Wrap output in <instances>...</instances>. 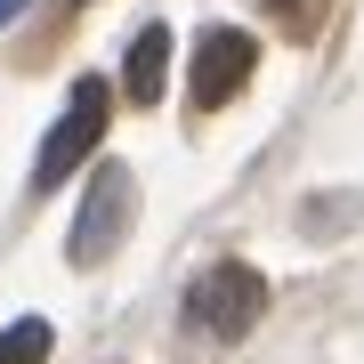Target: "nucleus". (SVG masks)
Segmentation results:
<instances>
[{
	"label": "nucleus",
	"instance_id": "nucleus-1",
	"mask_svg": "<svg viewBox=\"0 0 364 364\" xmlns=\"http://www.w3.org/2000/svg\"><path fill=\"white\" fill-rule=\"evenodd\" d=\"M186 316H195V332H210V340H243V332L267 316V275L243 267V259L203 267L195 291H186Z\"/></svg>",
	"mask_w": 364,
	"mask_h": 364
},
{
	"label": "nucleus",
	"instance_id": "nucleus-2",
	"mask_svg": "<svg viewBox=\"0 0 364 364\" xmlns=\"http://www.w3.org/2000/svg\"><path fill=\"white\" fill-rule=\"evenodd\" d=\"M105 81H73V97H65V114H57V130L41 138V162H33V186L49 195V186H65L81 162L97 154V138H105Z\"/></svg>",
	"mask_w": 364,
	"mask_h": 364
},
{
	"label": "nucleus",
	"instance_id": "nucleus-3",
	"mask_svg": "<svg viewBox=\"0 0 364 364\" xmlns=\"http://www.w3.org/2000/svg\"><path fill=\"white\" fill-rule=\"evenodd\" d=\"M251 65H259V41H251L243 25H210L195 41V65H186V97H195V114H219V105L243 97Z\"/></svg>",
	"mask_w": 364,
	"mask_h": 364
},
{
	"label": "nucleus",
	"instance_id": "nucleus-4",
	"mask_svg": "<svg viewBox=\"0 0 364 364\" xmlns=\"http://www.w3.org/2000/svg\"><path fill=\"white\" fill-rule=\"evenodd\" d=\"M130 210H138L130 170H122V162H105L97 178H90V195H81V210H73V267L114 259V243L130 235Z\"/></svg>",
	"mask_w": 364,
	"mask_h": 364
},
{
	"label": "nucleus",
	"instance_id": "nucleus-5",
	"mask_svg": "<svg viewBox=\"0 0 364 364\" xmlns=\"http://www.w3.org/2000/svg\"><path fill=\"white\" fill-rule=\"evenodd\" d=\"M162 81H170V25H138L130 57H122V90H130L138 105H154Z\"/></svg>",
	"mask_w": 364,
	"mask_h": 364
},
{
	"label": "nucleus",
	"instance_id": "nucleus-6",
	"mask_svg": "<svg viewBox=\"0 0 364 364\" xmlns=\"http://www.w3.org/2000/svg\"><path fill=\"white\" fill-rule=\"evenodd\" d=\"M0 364H49V324H41V316L9 324L0 332Z\"/></svg>",
	"mask_w": 364,
	"mask_h": 364
},
{
	"label": "nucleus",
	"instance_id": "nucleus-7",
	"mask_svg": "<svg viewBox=\"0 0 364 364\" xmlns=\"http://www.w3.org/2000/svg\"><path fill=\"white\" fill-rule=\"evenodd\" d=\"M9 16H25V0H0V25H9Z\"/></svg>",
	"mask_w": 364,
	"mask_h": 364
},
{
	"label": "nucleus",
	"instance_id": "nucleus-8",
	"mask_svg": "<svg viewBox=\"0 0 364 364\" xmlns=\"http://www.w3.org/2000/svg\"><path fill=\"white\" fill-rule=\"evenodd\" d=\"M275 9H284V0H275Z\"/></svg>",
	"mask_w": 364,
	"mask_h": 364
}]
</instances>
